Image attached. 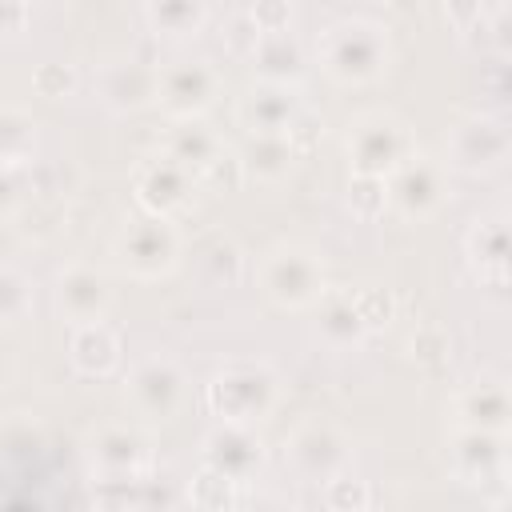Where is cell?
I'll list each match as a JSON object with an SVG mask.
<instances>
[{
  "label": "cell",
  "instance_id": "9c48e42d",
  "mask_svg": "<svg viewBox=\"0 0 512 512\" xmlns=\"http://www.w3.org/2000/svg\"><path fill=\"white\" fill-rule=\"evenodd\" d=\"M128 396L140 416L168 420L184 404V372L168 356H148L128 376Z\"/></svg>",
  "mask_w": 512,
  "mask_h": 512
},
{
  "label": "cell",
  "instance_id": "2e32d148",
  "mask_svg": "<svg viewBox=\"0 0 512 512\" xmlns=\"http://www.w3.org/2000/svg\"><path fill=\"white\" fill-rule=\"evenodd\" d=\"M456 416L464 428L500 436L508 424V388L500 380H476L468 392L456 396Z\"/></svg>",
  "mask_w": 512,
  "mask_h": 512
},
{
  "label": "cell",
  "instance_id": "9a60e30c",
  "mask_svg": "<svg viewBox=\"0 0 512 512\" xmlns=\"http://www.w3.org/2000/svg\"><path fill=\"white\" fill-rule=\"evenodd\" d=\"M504 160V132L492 120H464L452 132V164L464 172H480V168H496Z\"/></svg>",
  "mask_w": 512,
  "mask_h": 512
},
{
  "label": "cell",
  "instance_id": "d4e9b609",
  "mask_svg": "<svg viewBox=\"0 0 512 512\" xmlns=\"http://www.w3.org/2000/svg\"><path fill=\"white\" fill-rule=\"evenodd\" d=\"M32 308V284L16 268H0V324L20 320Z\"/></svg>",
  "mask_w": 512,
  "mask_h": 512
},
{
  "label": "cell",
  "instance_id": "e0dca14e",
  "mask_svg": "<svg viewBox=\"0 0 512 512\" xmlns=\"http://www.w3.org/2000/svg\"><path fill=\"white\" fill-rule=\"evenodd\" d=\"M72 364L88 376H104L120 364V336L104 324V320H88L76 324L72 332Z\"/></svg>",
  "mask_w": 512,
  "mask_h": 512
},
{
  "label": "cell",
  "instance_id": "8fae6325",
  "mask_svg": "<svg viewBox=\"0 0 512 512\" xmlns=\"http://www.w3.org/2000/svg\"><path fill=\"white\" fill-rule=\"evenodd\" d=\"M108 304H112V288L96 268L72 264L68 272H60V280H56L60 316H68L72 324H88V320H104Z\"/></svg>",
  "mask_w": 512,
  "mask_h": 512
},
{
  "label": "cell",
  "instance_id": "277c9868",
  "mask_svg": "<svg viewBox=\"0 0 512 512\" xmlns=\"http://www.w3.org/2000/svg\"><path fill=\"white\" fill-rule=\"evenodd\" d=\"M348 156H352L356 176H380L384 180L408 156H416V140H412L408 124L396 120L392 112H368L348 132Z\"/></svg>",
  "mask_w": 512,
  "mask_h": 512
},
{
  "label": "cell",
  "instance_id": "ac0fdd59",
  "mask_svg": "<svg viewBox=\"0 0 512 512\" xmlns=\"http://www.w3.org/2000/svg\"><path fill=\"white\" fill-rule=\"evenodd\" d=\"M156 100V68H144L136 60L112 64L104 72V104L116 112H132L140 104Z\"/></svg>",
  "mask_w": 512,
  "mask_h": 512
},
{
  "label": "cell",
  "instance_id": "ffe728a7",
  "mask_svg": "<svg viewBox=\"0 0 512 512\" xmlns=\"http://www.w3.org/2000/svg\"><path fill=\"white\" fill-rule=\"evenodd\" d=\"M248 56L256 60L260 76H264V80H276V84L296 80V76H300V68H304L300 44H296V40H292L284 28H280V32H260Z\"/></svg>",
  "mask_w": 512,
  "mask_h": 512
},
{
  "label": "cell",
  "instance_id": "6da1fadb",
  "mask_svg": "<svg viewBox=\"0 0 512 512\" xmlns=\"http://www.w3.org/2000/svg\"><path fill=\"white\" fill-rule=\"evenodd\" d=\"M316 56L324 64V72L340 84H368L376 80L384 68H388V32L372 20H336L320 32V44H316Z\"/></svg>",
  "mask_w": 512,
  "mask_h": 512
},
{
  "label": "cell",
  "instance_id": "4dcf8cb0",
  "mask_svg": "<svg viewBox=\"0 0 512 512\" xmlns=\"http://www.w3.org/2000/svg\"><path fill=\"white\" fill-rule=\"evenodd\" d=\"M16 204H20V184H16L12 168L4 164V168H0V216H12Z\"/></svg>",
  "mask_w": 512,
  "mask_h": 512
},
{
  "label": "cell",
  "instance_id": "83f0119b",
  "mask_svg": "<svg viewBox=\"0 0 512 512\" xmlns=\"http://www.w3.org/2000/svg\"><path fill=\"white\" fill-rule=\"evenodd\" d=\"M356 312H360L364 328L372 332V328L388 324V316H392V300H388L380 288H368V292H356Z\"/></svg>",
  "mask_w": 512,
  "mask_h": 512
},
{
  "label": "cell",
  "instance_id": "7402d4cb",
  "mask_svg": "<svg viewBox=\"0 0 512 512\" xmlns=\"http://www.w3.org/2000/svg\"><path fill=\"white\" fill-rule=\"evenodd\" d=\"M240 168L256 180H280L292 168V136L288 132H252L240 152Z\"/></svg>",
  "mask_w": 512,
  "mask_h": 512
},
{
  "label": "cell",
  "instance_id": "7c38bea8",
  "mask_svg": "<svg viewBox=\"0 0 512 512\" xmlns=\"http://www.w3.org/2000/svg\"><path fill=\"white\" fill-rule=\"evenodd\" d=\"M288 456H292L296 472H304L308 480H332L348 460V444L328 424H304L288 440Z\"/></svg>",
  "mask_w": 512,
  "mask_h": 512
},
{
  "label": "cell",
  "instance_id": "f1b7e54d",
  "mask_svg": "<svg viewBox=\"0 0 512 512\" xmlns=\"http://www.w3.org/2000/svg\"><path fill=\"white\" fill-rule=\"evenodd\" d=\"M248 20L260 32H280V28H288V0H256Z\"/></svg>",
  "mask_w": 512,
  "mask_h": 512
},
{
  "label": "cell",
  "instance_id": "603a6c76",
  "mask_svg": "<svg viewBox=\"0 0 512 512\" xmlns=\"http://www.w3.org/2000/svg\"><path fill=\"white\" fill-rule=\"evenodd\" d=\"M212 12V0H148V20L160 36H196Z\"/></svg>",
  "mask_w": 512,
  "mask_h": 512
},
{
  "label": "cell",
  "instance_id": "8992f818",
  "mask_svg": "<svg viewBox=\"0 0 512 512\" xmlns=\"http://www.w3.org/2000/svg\"><path fill=\"white\" fill-rule=\"evenodd\" d=\"M220 96V76L208 60H176L168 68H156V100L172 120L200 116Z\"/></svg>",
  "mask_w": 512,
  "mask_h": 512
},
{
  "label": "cell",
  "instance_id": "44dd1931",
  "mask_svg": "<svg viewBox=\"0 0 512 512\" xmlns=\"http://www.w3.org/2000/svg\"><path fill=\"white\" fill-rule=\"evenodd\" d=\"M164 152H168L172 160H180L184 168L200 172L212 156H220V152H224V144L216 140V132H212V128H204V124H200V116H184V120H176V124H172Z\"/></svg>",
  "mask_w": 512,
  "mask_h": 512
},
{
  "label": "cell",
  "instance_id": "52a82bcc",
  "mask_svg": "<svg viewBox=\"0 0 512 512\" xmlns=\"http://www.w3.org/2000/svg\"><path fill=\"white\" fill-rule=\"evenodd\" d=\"M132 184H136V200H140L144 212H152V216H172V212H180V208L192 200V184H196V180H192V168H184L180 160H172V156L164 152V156L144 160V164L136 168Z\"/></svg>",
  "mask_w": 512,
  "mask_h": 512
},
{
  "label": "cell",
  "instance_id": "4316f807",
  "mask_svg": "<svg viewBox=\"0 0 512 512\" xmlns=\"http://www.w3.org/2000/svg\"><path fill=\"white\" fill-rule=\"evenodd\" d=\"M348 200H352V208H356L360 216H376V212H384V208H388L384 180H380V176H356Z\"/></svg>",
  "mask_w": 512,
  "mask_h": 512
},
{
  "label": "cell",
  "instance_id": "cb8c5ba5",
  "mask_svg": "<svg viewBox=\"0 0 512 512\" xmlns=\"http://www.w3.org/2000/svg\"><path fill=\"white\" fill-rule=\"evenodd\" d=\"M196 268L204 272L208 284H236L244 272V260L228 236H208L196 244Z\"/></svg>",
  "mask_w": 512,
  "mask_h": 512
},
{
  "label": "cell",
  "instance_id": "5bb4252c",
  "mask_svg": "<svg viewBox=\"0 0 512 512\" xmlns=\"http://www.w3.org/2000/svg\"><path fill=\"white\" fill-rule=\"evenodd\" d=\"M240 124L248 132H288L300 116L296 108V96L288 84H276V80H264L260 88H252L248 96H240V108H236Z\"/></svg>",
  "mask_w": 512,
  "mask_h": 512
},
{
  "label": "cell",
  "instance_id": "7a4b0ae2",
  "mask_svg": "<svg viewBox=\"0 0 512 512\" xmlns=\"http://www.w3.org/2000/svg\"><path fill=\"white\" fill-rule=\"evenodd\" d=\"M280 380L264 360H232L208 384V408L224 424H256L272 412Z\"/></svg>",
  "mask_w": 512,
  "mask_h": 512
},
{
  "label": "cell",
  "instance_id": "484cf974",
  "mask_svg": "<svg viewBox=\"0 0 512 512\" xmlns=\"http://www.w3.org/2000/svg\"><path fill=\"white\" fill-rule=\"evenodd\" d=\"M32 148V120L24 112H0V160H20Z\"/></svg>",
  "mask_w": 512,
  "mask_h": 512
},
{
  "label": "cell",
  "instance_id": "ba28073f",
  "mask_svg": "<svg viewBox=\"0 0 512 512\" xmlns=\"http://www.w3.org/2000/svg\"><path fill=\"white\" fill-rule=\"evenodd\" d=\"M384 196L404 216H432L444 204V172L424 156H408L396 172L384 176Z\"/></svg>",
  "mask_w": 512,
  "mask_h": 512
},
{
  "label": "cell",
  "instance_id": "3957f363",
  "mask_svg": "<svg viewBox=\"0 0 512 512\" xmlns=\"http://www.w3.org/2000/svg\"><path fill=\"white\" fill-rule=\"evenodd\" d=\"M260 288L280 308H308L328 292L324 260L304 244H280L260 264Z\"/></svg>",
  "mask_w": 512,
  "mask_h": 512
},
{
  "label": "cell",
  "instance_id": "f546056e",
  "mask_svg": "<svg viewBox=\"0 0 512 512\" xmlns=\"http://www.w3.org/2000/svg\"><path fill=\"white\" fill-rule=\"evenodd\" d=\"M28 24V0H0V32H20Z\"/></svg>",
  "mask_w": 512,
  "mask_h": 512
},
{
  "label": "cell",
  "instance_id": "5b68a950",
  "mask_svg": "<svg viewBox=\"0 0 512 512\" xmlns=\"http://www.w3.org/2000/svg\"><path fill=\"white\" fill-rule=\"evenodd\" d=\"M176 256H180V236L168 224V216L148 212V216L132 220L116 240V260L136 280H156V276L172 272Z\"/></svg>",
  "mask_w": 512,
  "mask_h": 512
},
{
  "label": "cell",
  "instance_id": "4fadbf2b",
  "mask_svg": "<svg viewBox=\"0 0 512 512\" xmlns=\"http://www.w3.org/2000/svg\"><path fill=\"white\" fill-rule=\"evenodd\" d=\"M92 464L104 472V480H136L140 468L148 464V440L140 428L128 424H112L100 428V436L92 440Z\"/></svg>",
  "mask_w": 512,
  "mask_h": 512
},
{
  "label": "cell",
  "instance_id": "d6986e66",
  "mask_svg": "<svg viewBox=\"0 0 512 512\" xmlns=\"http://www.w3.org/2000/svg\"><path fill=\"white\" fill-rule=\"evenodd\" d=\"M320 320H316V332L332 344V348H348V344H360V336L368 332L360 312H356V292H324L320 300Z\"/></svg>",
  "mask_w": 512,
  "mask_h": 512
},
{
  "label": "cell",
  "instance_id": "30bf717a",
  "mask_svg": "<svg viewBox=\"0 0 512 512\" xmlns=\"http://www.w3.org/2000/svg\"><path fill=\"white\" fill-rule=\"evenodd\" d=\"M264 460L260 440L252 436V424H220L204 440V468L228 476L232 484H244Z\"/></svg>",
  "mask_w": 512,
  "mask_h": 512
}]
</instances>
